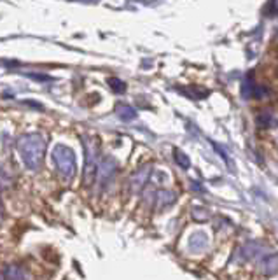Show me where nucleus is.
<instances>
[{"label":"nucleus","mask_w":278,"mask_h":280,"mask_svg":"<svg viewBox=\"0 0 278 280\" xmlns=\"http://www.w3.org/2000/svg\"><path fill=\"white\" fill-rule=\"evenodd\" d=\"M18 151L30 170H39L46 156V140L41 133H25L18 140Z\"/></svg>","instance_id":"obj_1"},{"label":"nucleus","mask_w":278,"mask_h":280,"mask_svg":"<svg viewBox=\"0 0 278 280\" xmlns=\"http://www.w3.org/2000/svg\"><path fill=\"white\" fill-rule=\"evenodd\" d=\"M53 161L56 165L59 175L70 182V180L75 177V172H77V165H75V152L69 145H54L53 149Z\"/></svg>","instance_id":"obj_2"},{"label":"nucleus","mask_w":278,"mask_h":280,"mask_svg":"<svg viewBox=\"0 0 278 280\" xmlns=\"http://www.w3.org/2000/svg\"><path fill=\"white\" fill-rule=\"evenodd\" d=\"M84 149H86V167H84V182L89 184L97 175L98 167V149L93 140L84 139Z\"/></svg>","instance_id":"obj_3"},{"label":"nucleus","mask_w":278,"mask_h":280,"mask_svg":"<svg viewBox=\"0 0 278 280\" xmlns=\"http://www.w3.org/2000/svg\"><path fill=\"white\" fill-rule=\"evenodd\" d=\"M116 170H117L116 160H114V158H110V156H105L100 161V163H98V167H97L98 182H100L102 186H105V184L110 182V180H112V177L116 175Z\"/></svg>","instance_id":"obj_4"},{"label":"nucleus","mask_w":278,"mask_h":280,"mask_svg":"<svg viewBox=\"0 0 278 280\" xmlns=\"http://www.w3.org/2000/svg\"><path fill=\"white\" fill-rule=\"evenodd\" d=\"M188 247L189 252H193V254H201L208 247V236L205 231H194L188 240Z\"/></svg>","instance_id":"obj_5"},{"label":"nucleus","mask_w":278,"mask_h":280,"mask_svg":"<svg viewBox=\"0 0 278 280\" xmlns=\"http://www.w3.org/2000/svg\"><path fill=\"white\" fill-rule=\"evenodd\" d=\"M149 177H150V167H149V165H145V167L138 168V170L132 175V182H130V188H132V191L133 193L140 191V189L147 184Z\"/></svg>","instance_id":"obj_6"},{"label":"nucleus","mask_w":278,"mask_h":280,"mask_svg":"<svg viewBox=\"0 0 278 280\" xmlns=\"http://www.w3.org/2000/svg\"><path fill=\"white\" fill-rule=\"evenodd\" d=\"M261 271H263L266 277H273V275L278 273V252L266 256L263 263H261Z\"/></svg>","instance_id":"obj_7"},{"label":"nucleus","mask_w":278,"mask_h":280,"mask_svg":"<svg viewBox=\"0 0 278 280\" xmlns=\"http://www.w3.org/2000/svg\"><path fill=\"white\" fill-rule=\"evenodd\" d=\"M6 278L7 280H28L30 275L21 265H11L6 268Z\"/></svg>","instance_id":"obj_8"},{"label":"nucleus","mask_w":278,"mask_h":280,"mask_svg":"<svg viewBox=\"0 0 278 280\" xmlns=\"http://www.w3.org/2000/svg\"><path fill=\"white\" fill-rule=\"evenodd\" d=\"M263 252V245H261L259 242H256V240H252V242H247L243 247H241V256H243V259H256L257 256Z\"/></svg>","instance_id":"obj_9"},{"label":"nucleus","mask_w":278,"mask_h":280,"mask_svg":"<svg viewBox=\"0 0 278 280\" xmlns=\"http://www.w3.org/2000/svg\"><path fill=\"white\" fill-rule=\"evenodd\" d=\"M156 205H160V207H170V205L175 203L177 200V195L173 191H170V189H161V191L156 193Z\"/></svg>","instance_id":"obj_10"},{"label":"nucleus","mask_w":278,"mask_h":280,"mask_svg":"<svg viewBox=\"0 0 278 280\" xmlns=\"http://www.w3.org/2000/svg\"><path fill=\"white\" fill-rule=\"evenodd\" d=\"M116 114L119 119L125 121V123H130V121H133L137 117V110L128 104H119L116 107Z\"/></svg>","instance_id":"obj_11"},{"label":"nucleus","mask_w":278,"mask_h":280,"mask_svg":"<svg viewBox=\"0 0 278 280\" xmlns=\"http://www.w3.org/2000/svg\"><path fill=\"white\" fill-rule=\"evenodd\" d=\"M264 93V89L261 88H256V84H254V81L250 77H247L243 81V84H241V95H243L245 98H252V97H261V95Z\"/></svg>","instance_id":"obj_12"},{"label":"nucleus","mask_w":278,"mask_h":280,"mask_svg":"<svg viewBox=\"0 0 278 280\" xmlns=\"http://www.w3.org/2000/svg\"><path fill=\"white\" fill-rule=\"evenodd\" d=\"M107 84L110 86V89H112L114 93H125L126 91L125 81H121V79H117V77H109L107 79Z\"/></svg>","instance_id":"obj_13"},{"label":"nucleus","mask_w":278,"mask_h":280,"mask_svg":"<svg viewBox=\"0 0 278 280\" xmlns=\"http://www.w3.org/2000/svg\"><path fill=\"white\" fill-rule=\"evenodd\" d=\"M173 156H175V161H177L178 167H182V168H189L191 167V160L188 158L186 152L180 151V149H175V151H173Z\"/></svg>","instance_id":"obj_14"},{"label":"nucleus","mask_w":278,"mask_h":280,"mask_svg":"<svg viewBox=\"0 0 278 280\" xmlns=\"http://www.w3.org/2000/svg\"><path fill=\"white\" fill-rule=\"evenodd\" d=\"M266 16H269V18H275V16H278V0H269L268 6H266L264 9Z\"/></svg>","instance_id":"obj_15"},{"label":"nucleus","mask_w":278,"mask_h":280,"mask_svg":"<svg viewBox=\"0 0 278 280\" xmlns=\"http://www.w3.org/2000/svg\"><path fill=\"white\" fill-rule=\"evenodd\" d=\"M193 217L196 219V221H206L210 217V214H208V210H205V208H201V207H196V208H193Z\"/></svg>","instance_id":"obj_16"},{"label":"nucleus","mask_w":278,"mask_h":280,"mask_svg":"<svg viewBox=\"0 0 278 280\" xmlns=\"http://www.w3.org/2000/svg\"><path fill=\"white\" fill-rule=\"evenodd\" d=\"M186 95H188V97H193V98H205L206 95H208V91H206V89H198V88H191L189 91H184Z\"/></svg>","instance_id":"obj_17"},{"label":"nucleus","mask_w":278,"mask_h":280,"mask_svg":"<svg viewBox=\"0 0 278 280\" xmlns=\"http://www.w3.org/2000/svg\"><path fill=\"white\" fill-rule=\"evenodd\" d=\"M25 76L34 79V81H51L49 76H41V74H34V72H28V74H25Z\"/></svg>","instance_id":"obj_18"},{"label":"nucleus","mask_w":278,"mask_h":280,"mask_svg":"<svg viewBox=\"0 0 278 280\" xmlns=\"http://www.w3.org/2000/svg\"><path fill=\"white\" fill-rule=\"evenodd\" d=\"M269 121H271V116H269V114H261V117H259V125H266L268 126L269 125Z\"/></svg>","instance_id":"obj_19"},{"label":"nucleus","mask_w":278,"mask_h":280,"mask_svg":"<svg viewBox=\"0 0 278 280\" xmlns=\"http://www.w3.org/2000/svg\"><path fill=\"white\" fill-rule=\"evenodd\" d=\"M25 104L26 105H32V107H35V109H42V105L37 104V102H34V100H25Z\"/></svg>","instance_id":"obj_20"},{"label":"nucleus","mask_w":278,"mask_h":280,"mask_svg":"<svg viewBox=\"0 0 278 280\" xmlns=\"http://www.w3.org/2000/svg\"><path fill=\"white\" fill-rule=\"evenodd\" d=\"M74 2H91L93 4V2H98V0H74Z\"/></svg>","instance_id":"obj_21"},{"label":"nucleus","mask_w":278,"mask_h":280,"mask_svg":"<svg viewBox=\"0 0 278 280\" xmlns=\"http://www.w3.org/2000/svg\"><path fill=\"white\" fill-rule=\"evenodd\" d=\"M0 280H6V278H4V277H2V275H0Z\"/></svg>","instance_id":"obj_22"}]
</instances>
